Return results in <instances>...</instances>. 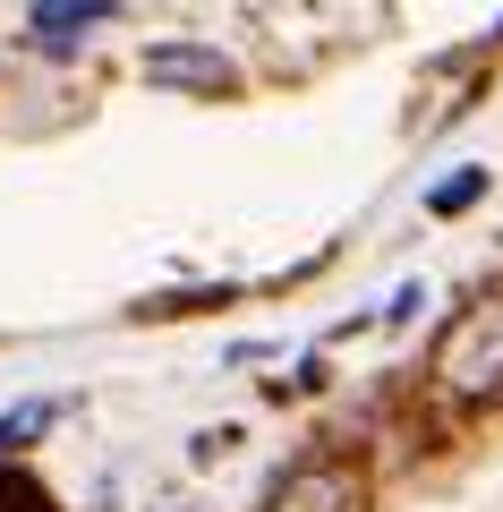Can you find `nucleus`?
Returning a JSON list of instances; mask_svg holds the SVG:
<instances>
[{
    "instance_id": "nucleus-3",
    "label": "nucleus",
    "mask_w": 503,
    "mask_h": 512,
    "mask_svg": "<svg viewBox=\"0 0 503 512\" xmlns=\"http://www.w3.org/2000/svg\"><path fill=\"white\" fill-rule=\"evenodd\" d=\"M359 504H367V487H359L350 461H299V470L273 487L265 512H359Z\"/></svg>"
},
{
    "instance_id": "nucleus-1",
    "label": "nucleus",
    "mask_w": 503,
    "mask_h": 512,
    "mask_svg": "<svg viewBox=\"0 0 503 512\" xmlns=\"http://www.w3.org/2000/svg\"><path fill=\"white\" fill-rule=\"evenodd\" d=\"M427 376H435V393H444V402H461V410L503 402V291L469 299V308L435 333Z\"/></svg>"
},
{
    "instance_id": "nucleus-6",
    "label": "nucleus",
    "mask_w": 503,
    "mask_h": 512,
    "mask_svg": "<svg viewBox=\"0 0 503 512\" xmlns=\"http://www.w3.org/2000/svg\"><path fill=\"white\" fill-rule=\"evenodd\" d=\"M478 197H486V163H461L452 180H435V188H427V214H469Z\"/></svg>"
},
{
    "instance_id": "nucleus-4",
    "label": "nucleus",
    "mask_w": 503,
    "mask_h": 512,
    "mask_svg": "<svg viewBox=\"0 0 503 512\" xmlns=\"http://www.w3.org/2000/svg\"><path fill=\"white\" fill-rule=\"evenodd\" d=\"M120 18V0H35V18H26V43L52 60H69L86 43V26H111Z\"/></svg>"
},
{
    "instance_id": "nucleus-2",
    "label": "nucleus",
    "mask_w": 503,
    "mask_h": 512,
    "mask_svg": "<svg viewBox=\"0 0 503 512\" xmlns=\"http://www.w3.org/2000/svg\"><path fill=\"white\" fill-rule=\"evenodd\" d=\"M137 69H145V86H171V94H231L239 86V69L214 43H154Z\"/></svg>"
},
{
    "instance_id": "nucleus-5",
    "label": "nucleus",
    "mask_w": 503,
    "mask_h": 512,
    "mask_svg": "<svg viewBox=\"0 0 503 512\" xmlns=\"http://www.w3.org/2000/svg\"><path fill=\"white\" fill-rule=\"evenodd\" d=\"M52 419H60V402H18V410H0V453H35V436H52Z\"/></svg>"
},
{
    "instance_id": "nucleus-7",
    "label": "nucleus",
    "mask_w": 503,
    "mask_h": 512,
    "mask_svg": "<svg viewBox=\"0 0 503 512\" xmlns=\"http://www.w3.org/2000/svg\"><path fill=\"white\" fill-rule=\"evenodd\" d=\"M418 308H427V282H401V291L393 299H384V325H410V316Z\"/></svg>"
}]
</instances>
